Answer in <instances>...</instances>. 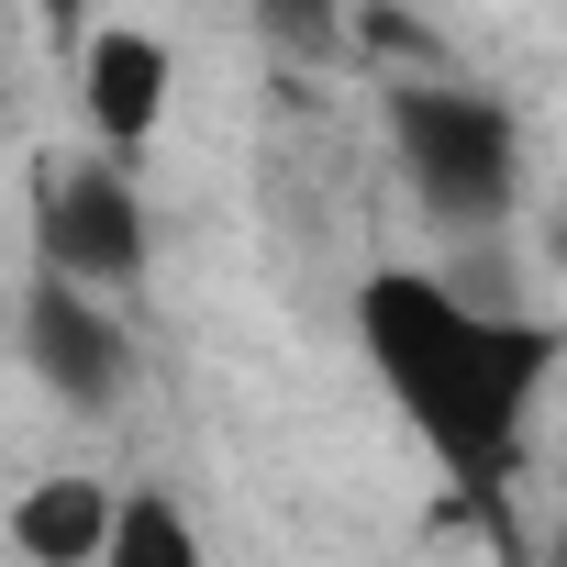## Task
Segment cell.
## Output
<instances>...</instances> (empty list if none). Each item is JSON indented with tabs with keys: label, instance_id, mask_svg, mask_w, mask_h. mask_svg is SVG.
<instances>
[{
	"label": "cell",
	"instance_id": "6da1fadb",
	"mask_svg": "<svg viewBox=\"0 0 567 567\" xmlns=\"http://www.w3.org/2000/svg\"><path fill=\"white\" fill-rule=\"evenodd\" d=\"M357 334H368V368L390 379V401L445 456V478L467 501H489L512 478V434H523V401H534V379H545L556 346L534 323L467 312L423 267H379L368 278V290H357Z\"/></svg>",
	"mask_w": 567,
	"mask_h": 567
},
{
	"label": "cell",
	"instance_id": "7a4b0ae2",
	"mask_svg": "<svg viewBox=\"0 0 567 567\" xmlns=\"http://www.w3.org/2000/svg\"><path fill=\"white\" fill-rule=\"evenodd\" d=\"M390 145H401V178H412V200L434 223H456V234L512 223V200H523V134H512V112L489 90L412 79L390 101Z\"/></svg>",
	"mask_w": 567,
	"mask_h": 567
},
{
	"label": "cell",
	"instance_id": "3957f363",
	"mask_svg": "<svg viewBox=\"0 0 567 567\" xmlns=\"http://www.w3.org/2000/svg\"><path fill=\"white\" fill-rule=\"evenodd\" d=\"M34 256L56 278H79V290H123V278H145V200L112 156L90 167H56L45 200H34Z\"/></svg>",
	"mask_w": 567,
	"mask_h": 567
},
{
	"label": "cell",
	"instance_id": "277c9868",
	"mask_svg": "<svg viewBox=\"0 0 567 567\" xmlns=\"http://www.w3.org/2000/svg\"><path fill=\"white\" fill-rule=\"evenodd\" d=\"M23 357H34V379L68 401V412H101V401H123V323L101 312V290H79V278H34V301H23Z\"/></svg>",
	"mask_w": 567,
	"mask_h": 567
},
{
	"label": "cell",
	"instance_id": "5b68a950",
	"mask_svg": "<svg viewBox=\"0 0 567 567\" xmlns=\"http://www.w3.org/2000/svg\"><path fill=\"white\" fill-rule=\"evenodd\" d=\"M167 90H178V56H167V34H145V23H112V34H90L79 101H90V134H101L112 156L156 145V123H167Z\"/></svg>",
	"mask_w": 567,
	"mask_h": 567
},
{
	"label": "cell",
	"instance_id": "8992f818",
	"mask_svg": "<svg viewBox=\"0 0 567 567\" xmlns=\"http://www.w3.org/2000/svg\"><path fill=\"white\" fill-rule=\"evenodd\" d=\"M112 489L101 478H79V467H56V478H34L23 501H12V545L34 556V567H101V545H112Z\"/></svg>",
	"mask_w": 567,
	"mask_h": 567
},
{
	"label": "cell",
	"instance_id": "52a82bcc",
	"mask_svg": "<svg viewBox=\"0 0 567 567\" xmlns=\"http://www.w3.org/2000/svg\"><path fill=\"white\" fill-rule=\"evenodd\" d=\"M101 567H200V534H189V512H178L167 489H134V501L112 512Z\"/></svg>",
	"mask_w": 567,
	"mask_h": 567
},
{
	"label": "cell",
	"instance_id": "ba28073f",
	"mask_svg": "<svg viewBox=\"0 0 567 567\" xmlns=\"http://www.w3.org/2000/svg\"><path fill=\"white\" fill-rule=\"evenodd\" d=\"M267 12H278L290 45H323V34H334V0H267Z\"/></svg>",
	"mask_w": 567,
	"mask_h": 567
},
{
	"label": "cell",
	"instance_id": "9c48e42d",
	"mask_svg": "<svg viewBox=\"0 0 567 567\" xmlns=\"http://www.w3.org/2000/svg\"><path fill=\"white\" fill-rule=\"evenodd\" d=\"M545 567H567V523H556V534H545Z\"/></svg>",
	"mask_w": 567,
	"mask_h": 567
}]
</instances>
